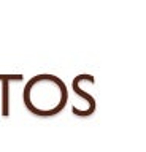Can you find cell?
Instances as JSON below:
<instances>
[{
    "label": "cell",
    "mask_w": 146,
    "mask_h": 152,
    "mask_svg": "<svg viewBox=\"0 0 146 152\" xmlns=\"http://www.w3.org/2000/svg\"><path fill=\"white\" fill-rule=\"evenodd\" d=\"M22 102L27 111L38 117L57 116L67 106L68 89L56 75H35L26 83Z\"/></svg>",
    "instance_id": "cell-1"
},
{
    "label": "cell",
    "mask_w": 146,
    "mask_h": 152,
    "mask_svg": "<svg viewBox=\"0 0 146 152\" xmlns=\"http://www.w3.org/2000/svg\"><path fill=\"white\" fill-rule=\"evenodd\" d=\"M72 87H73V90H75V94H76L78 97H81L84 102L87 103L89 116H91V114H94V111H95V98H94L89 92H86V90H83V89H81V84H79V78H78V76L73 79Z\"/></svg>",
    "instance_id": "cell-3"
},
{
    "label": "cell",
    "mask_w": 146,
    "mask_h": 152,
    "mask_svg": "<svg viewBox=\"0 0 146 152\" xmlns=\"http://www.w3.org/2000/svg\"><path fill=\"white\" fill-rule=\"evenodd\" d=\"M22 75H0V84H2V116H10V83L11 81H21Z\"/></svg>",
    "instance_id": "cell-2"
}]
</instances>
